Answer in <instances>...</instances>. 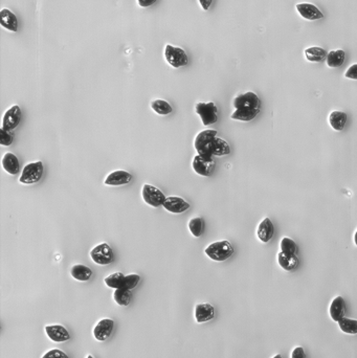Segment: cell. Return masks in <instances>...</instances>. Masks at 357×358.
<instances>
[{"label": "cell", "instance_id": "obj_1", "mask_svg": "<svg viewBox=\"0 0 357 358\" xmlns=\"http://www.w3.org/2000/svg\"><path fill=\"white\" fill-rule=\"evenodd\" d=\"M218 132L214 129H208L197 134L194 142V147L198 155L205 158H213V141L217 137Z\"/></svg>", "mask_w": 357, "mask_h": 358}, {"label": "cell", "instance_id": "obj_2", "mask_svg": "<svg viewBox=\"0 0 357 358\" xmlns=\"http://www.w3.org/2000/svg\"><path fill=\"white\" fill-rule=\"evenodd\" d=\"M234 247L228 241H217L211 243L206 249V255L216 262H223L234 255Z\"/></svg>", "mask_w": 357, "mask_h": 358}, {"label": "cell", "instance_id": "obj_3", "mask_svg": "<svg viewBox=\"0 0 357 358\" xmlns=\"http://www.w3.org/2000/svg\"><path fill=\"white\" fill-rule=\"evenodd\" d=\"M43 171L44 167L40 160L27 163L22 170L19 182L22 185H34V183L39 182L43 176Z\"/></svg>", "mask_w": 357, "mask_h": 358}, {"label": "cell", "instance_id": "obj_4", "mask_svg": "<svg viewBox=\"0 0 357 358\" xmlns=\"http://www.w3.org/2000/svg\"><path fill=\"white\" fill-rule=\"evenodd\" d=\"M195 111L205 126L215 124L218 121V108L213 102L197 103L195 106Z\"/></svg>", "mask_w": 357, "mask_h": 358}, {"label": "cell", "instance_id": "obj_5", "mask_svg": "<svg viewBox=\"0 0 357 358\" xmlns=\"http://www.w3.org/2000/svg\"><path fill=\"white\" fill-rule=\"evenodd\" d=\"M165 58L166 61L172 67H174V69H179V67L186 66L189 62L188 56L182 48L170 44L166 45L165 47Z\"/></svg>", "mask_w": 357, "mask_h": 358}, {"label": "cell", "instance_id": "obj_6", "mask_svg": "<svg viewBox=\"0 0 357 358\" xmlns=\"http://www.w3.org/2000/svg\"><path fill=\"white\" fill-rule=\"evenodd\" d=\"M142 195L143 201L152 208H159L163 206V202L167 198L159 189L152 185H148V183L143 186Z\"/></svg>", "mask_w": 357, "mask_h": 358}, {"label": "cell", "instance_id": "obj_7", "mask_svg": "<svg viewBox=\"0 0 357 358\" xmlns=\"http://www.w3.org/2000/svg\"><path fill=\"white\" fill-rule=\"evenodd\" d=\"M90 258L98 265H108L113 261V250L109 244L101 243L90 251Z\"/></svg>", "mask_w": 357, "mask_h": 358}, {"label": "cell", "instance_id": "obj_8", "mask_svg": "<svg viewBox=\"0 0 357 358\" xmlns=\"http://www.w3.org/2000/svg\"><path fill=\"white\" fill-rule=\"evenodd\" d=\"M235 109H260L261 101L259 96L252 91L239 94L234 100Z\"/></svg>", "mask_w": 357, "mask_h": 358}, {"label": "cell", "instance_id": "obj_9", "mask_svg": "<svg viewBox=\"0 0 357 358\" xmlns=\"http://www.w3.org/2000/svg\"><path fill=\"white\" fill-rule=\"evenodd\" d=\"M22 118L21 109L18 105L12 106L11 108L7 109L2 118L1 128L7 131H13L17 128V126L20 124Z\"/></svg>", "mask_w": 357, "mask_h": 358}, {"label": "cell", "instance_id": "obj_10", "mask_svg": "<svg viewBox=\"0 0 357 358\" xmlns=\"http://www.w3.org/2000/svg\"><path fill=\"white\" fill-rule=\"evenodd\" d=\"M192 166L198 175L209 177L214 171L215 161L213 158H205L197 154L194 159H193Z\"/></svg>", "mask_w": 357, "mask_h": 358}, {"label": "cell", "instance_id": "obj_11", "mask_svg": "<svg viewBox=\"0 0 357 358\" xmlns=\"http://www.w3.org/2000/svg\"><path fill=\"white\" fill-rule=\"evenodd\" d=\"M114 322L111 318H104L96 324L93 329V336L96 341L104 342L111 335L113 331Z\"/></svg>", "mask_w": 357, "mask_h": 358}, {"label": "cell", "instance_id": "obj_12", "mask_svg": "<svg viewBox=\"0 0 357 358\" xmlns=\"http://www.w3.org/2000/svg\"><path fill=\"white\" fill-rule=\"evenodd\" d=\"M163 209L172 213V214H181L190 209V203L183 198L177 196L167 197L163 202Z\"/></svg>", "mask_w": 357, "mask_h": 358}, {"label": "cell", "instance_id": "obj_13", "mask_svg": "<svg viewBox=\"0 0 357 358\" xmlns=\"http://www.w3.org/2000/svg\"><path fill=\"white\" fill-rule=\"evenodd\" d=\"M131 181H132V175L129 172L124 170H118L110 173L109 175L106 177L104 183L106 186L120 187V186L128 185V183H130Z\"/></svg>", "mask_w": 357, "mask_h": 358}, {"label": "cell", "instance_id": "obj_14", "mask_svg": "<svg viewBox=\"0 0 357 358\" xmlns=\"http://www.w3.org/2000/svg\"><path fill=\"white\" fill-rule=\"evenodd\" d=\"M45 332L48 338L55 343L67 342L71 338V335L67 329L61 325H51L45 327Z\"/></svg>", "mask_w": 357, "mask_h": 358}, {"label": "cell", "instance_id": "obj_15", "mask_svg": "<svg viewBox=\"0 0 357 358\" xmlns=\"http://www.w3.org/2000/svg\"><path fill=\"white\" fill-rule=\"evenodd\" d=\"M215 316V309L209 303L197 304L195 307V318L198 324L207 323Z\"/></svg>", "mask_w": 357, "mask_h": 358}, {"label": "cell", "instance_id": "obj_16", "mask_svg": "<svg viewBox=\"0 0 357 358\" xmlns=\"http://www.w3.org/2000/svg\"><path fill=\"white\" fill-rule=\"evenodd\" d=\"M297 12L300 15L307 20H318V19H322L324 17L323 13L318 9L314 4L311 3H298L296 4Z\"/></svg>", "mask_w": 357, "mask_h": 358}, {"label": "cell", "instance_id": "obj_17", "mask_svg": "<svg viewBox=\"0 0 357 358\" xmlns=\"http://www.w3.org/2000/svg\"><path fill=\"white\" fill-rule=\"evenodd\" d=\"M274 231H275V226L273 224V221L269 218H264L258 226L257 235L260 241H262L263 243H267V242L273 239Z\"/></svg>", "mask_w": 357, "mask_h": 358}, {"label": "cell", "instance_id": "obj_18", "mask_svg": "<svg viewBox=\"0 0 357 358\" xmlns=\"http://www.w3.org/2000/svg\"><path fill=\"white\" fill-rule=\"evenodd\" d=\"M330 316L334 322L339 323L341 319L345 317L346 314V303L343 296H336L330 306L329 309Z\"/></svg>", "mask_w": 357, "mask_h": 358}, {"label": "cell", "instance_id": "obj_19", "mask_svg": "<svg viewBox=\"0 0 357 358\" xmlns=\"http://www.w3.org/2000/svg\"><path fill=\"white\" fill-rule=\"evenodd\" d=\"M0 23H1V26L6 28L7 31H18L17 17L13 12H11L7 8H2L1 12H0Z\"/></svg>", "mask_w": 357, "mask_h": 358}, {"label": "cell", "instance_id": "obj_20", "mask_svg": "<svg viewBox=\"0 0 357 358\" xmlns=\"http://www.w3.org/2000/svg\"><path fill=\"white\" fill-rule=\"evenodd\" d=\"M1 164L3 170L8 173L9 175H16L19 172V168H20V163H19L17 156L11 152L4 154L1 160Z\"/></svg>", "mask_w": 357, "mask_h": 358}, {"label": "cell", "instance_id": "obj_21", "mask_svg": "<svg viewBox=\"0 0 357 358\" xmlns=\"http://www.w3.org/2000/svg\"><path fill=\"white\" fill-rule=\"evenodd\" d=\"M278 262L279 265L281 266L286 272H291L293 270L298 263V258L296 255L286 254L283 251H280L278 255Z\"/></svg>", "mask_w": 357, "mask_h": 358}, {"label": "cell", "instance_id": "obj_22", "mask_svg": "<svg viewBox=\"0 0 357 358\" xmlns=\"http://www.w3.org/2000/svg\"><path fill=\"white\" fill-rule=\"evenodd\" d=\"M71 275L76 281H80V282H87V281H89L90 278L92 277V270L85 265L76 264L71 267Z\"/></svg>", "mask_w": 357, "mask_h": 358}, {"label": "cell", "instance_id": "obj_23", "mask_svg": "<svg viewBox=\"0 0 357 358\" xmlns=\"http://www.w3.org/2000/svg\"><path fill=\"white\" fill-rule=\"evenodd\" d=\"M348 121V115L346 112L335 110L329 115V124L335 131H342Z\"/></svg>", "mask_w": 357, "mask_h": 358}, {"label": "cell", "instance_id": "obj_24", "mask_svg": "<svg viewBox=\"0 0 357 358\" xmlns=\"http://www.w3.org/2000/svg\"><path fill=\"white\" fill-rule=\"evenodd\" d=\"M305 57L310 62H322L327 59V53L322 47L312 46L305 50Z\"/></svg>", "mask_w": 357, "mask_h": 358}, {"label": "cell", "instance_id": "obj_25", "mask_svg": "<svg viewBox=\"0 0 357 358\" xmlns=\"http://www.w3.org/2000/svg\"><path fill=\"white\" fill-rule=\"evenodd\" d=\"M260 109H236L231 113L230 118L236 121L249 122L253 121L259 114Z\"/></svg>", "mask_w": 357, "mask_h": 358}, {"label": "cell", "instance_id": "obj_26", "mask_svg": "<svg viewBox=\"0 0 357 358\" xmlns=\"http://www.w3.org/2000/svg\"><path fill=\"white\" fill-rule=\"evenodd\" d=\"M346 58V53L343 50L332 51L327 55V65L332 69H336L344 64Z\"/></svg>", "mask_w": 357, "mask_h": 358}, {"label": "cell", "instance_id": "obj_27", "mask_svg": "<svg viewBox=\"0 0 357 358\" xmlns=\"http://www.w3.org/2000/svg\"><path fill=\"white\" fill-rule=\"evenodd\" d=\"M212 151H213V156H225L229 154L230 148L226 141L216 137L213 141V148H212Z\"/></svg>", "mask_w": 357, "mask_h": 358}, {"label": "cell", "instance_id": "obj_28", "mask_svg": "<svg viewBox=\"0 0 357 358\" xmlns=\"http://www.w3.org/2000/svg\"><path fill=\"white\" fill-rule=\"evenodd\" d=\"M205 227H206V223L205 220L202 219L201 217H195L192 218L189 221V229L190 233L194 236L195 238H199L202 235H204L205 231Z\"/></svg>", "mask_w": 357, "mask_h": 358}, {"label": "cell", "instance_id": "obj_29", "mask_svg": "<svg viewBox=\"0 0 357 358\" xmlns=\"http://www.w3.org/2000/svg\"><path fill=\"white\" fill-rule=\"evenodd\" d=\"M131 290L126 288H120L115 289L113 293V299L114 302L120 306H128L131 302Z\"/></svg>", "mask_w": 357, "mask_h": 358}, {"label": "cell", "instance_id": "obj_30", "mask_svg": "<svg viewBox=\"0 0 357 358\" xmlns=\"http://www.w3.org/2000/svg\"><path fill=\"white\" fill-rule=\"evenodd\" d=\"M125 278H126V276H124L122 273H114L108 277H106L104 281L106 286H108L109 288L120 289L124 288Z\"/></svg>", "mask_w": 357, "mask_h": 358}, {"label": "cell", "instance_id": "obj_31", "mask_svg": "<svg viewBox=\"0 0 357 358\" xmlns=\"http://www.w3.org/2000/svg\"><path fill=\"white\" fill-rule=\"evenodd\" d=\"M151 108L156 114L159 115H168L173 111L172 106L165 100H154L151 102Z\"/></svg>", "mask_w": 357, "mask_h": 358}, {"label": "cell", "instance_id": "obj_32", "mask_svg": "<svg viewBox=\"0 0 357 358\" xmlns=\"http://www.w3.org/2000/svg\"><path fill=\"white\" fill-rule=\"evenodd\" d=\"M339 326L341 330L346 334H357V321L356 319L344 317L339 322Z\"/></svg>", "mask_w": 357, "mask_h": 358}, {"label": "cell", "instance_id": "obj_33", "mask_svg": "<svg viewBox=\"0 0 357 358\" xmlns=\"http://www.w3.org/2000/svg\"><path fill=\"white\" fill-rule=\"evenodd\" d=\"M281 251H283V253H286V254L296 255L297 245L292 239L285 237L281 241Z\"/></svg>", "mask_w": 357, "mask_h": 358}, {"label": "cell", "instance_id": "obj_34", "mask_svg": "<svg viewBox=\"0 0 357 358\" xmlns=\"http://www.w3.org/2000/svg\"><path fill=\"white\" fill-rule=\"evenodd\" d=\"M14 141L13 131H7L4 129H0V144L1 146H9Z\"/></svg>", "mask_w": 357, "mask_h": 358}, {"label": "cell", "instance_id": "obj_35", "mask_svg": "<svg viewBox=\"0 0 357 358\" xmlns=\"http://www.w3.org/2000/svg\"><path fill=\"white\" fill-rule=\"evenodd\" d=\"M141 281V277L137 274H131L126 276L125 278V284H124V288L132 290L133 288H135L138 286V284L140 283Z\"/></svg>", "mask_w": 357, "mask_h": 358}, {"label": "cell", "instance_id": "obj_36", "mask_svg": "<svg viewBox=\"0 0 357 358\" xmlns=\"http://www.w3.org/2000/svg\"><path fill=\"white\" fill-rule=\"evenodd\" d=\"M42 358H70V357L59 349H53L51 351H48L47 353H45L42 356Z\"/></svg>", "mask_w": 357, "mask_h": 358}, {"label": "cell", "instance_id": "obj_37", "mask_svg": "<svg viewBox=\"0 0 357 358\" xmlns=\"http://www.w3.org/2000/svg\"><path fill=\"white\" fill-rule=\"evenodd\" d=\"M345 76L347 79H351V80H357V64H353L351 65L348 71L346 72Z\"/></svg>", "mask_w": 357, "mask_h": 358}, {"label": "cell", "instance_id": "obj_38", "mask_svg": "<svg viewBox=\"0 0 357 358\" xmlns=\"http://www.w3.org/2000/svg\"><path fill=\"white\" fill-rule=\"evenodd\" d=\"M291 358H306V353L303 347H296L291 353Z\"/></svg>", "mask_w": 357, "mask_h": 358}, {"label": "cell", "instance_id": "obj_39", "mask_svg": "<svg viewBox=\"0 0 357 358\" xmlns=\"http://www.w3.org/2000/svg\"><path fill=\"white\" fill-rule=\"evenodd\" d=\"M139 5L142 7H148L156 2V0H138Z\"/></svg>", "mask_w": 357, "mask_h": 358}, {"label": "cell", "instance_id": "obj_40", "mask_svg": "<svg viewBox=\"0 0 357 358\" xmlns=\"http://www.w3.org/2000/svg\"><path fill=\"white\" fill-rule=\"evenodd\" d=\"M212 2H213V0H199V3L201 5V7L205 9V11H207V9L210 8Z\"/></svg>", "mask_w": 357, "mask_h": 358}, {"label": "cell", "instance_id": "obj_41", "mask_svg": "<svg viewBox=\"0 0 357 358\" xmlns=\"http://www.w3.org/2000/svg\"><path fill=\"white\" fill-rule=\"evenodd\" d=\"M354 242H355V244H356V246H357V230H356L355 236H354Z\"/></svg>", "mask_w": 357, "mask_h": 358}, {"label": "cell", "instance_id": "obj_42", "mask_svg": "<svg viewBox=\"0 0 357 358\" xmlns=\"http://www.w3.org/2000/svg\"><path fill=\"white\" fill-rule=\"evenodd\" d=\"M273 358H282V356L280 355V354H277V355H276V356H274Z\"/></svg>", "mask_w": 357, "mask_h": 358}, {"label": "cell", "instance_id": "obj_43", "mask_svg": "<svg viewBox=\"0 0 357 358\" xmlns=\"http://www.w3.org/2000/svg\"><path fill=\"white\" fill-rule=\"evenodd\" d=\"M87 358H94V357H93L92 355H88V356H87Z\"/></svg>", "mask_w": 357, "mask_h": 358}]
</instances>
